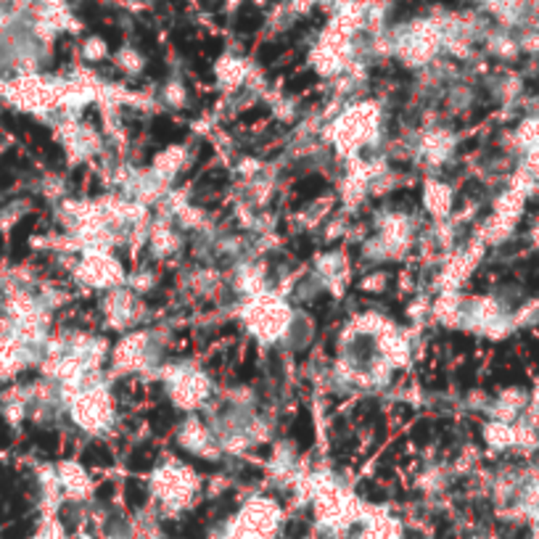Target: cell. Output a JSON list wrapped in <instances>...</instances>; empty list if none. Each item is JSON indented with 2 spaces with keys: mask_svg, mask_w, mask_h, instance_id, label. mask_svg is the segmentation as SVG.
Masks as SVG:
<instances>
[{
  "mask_svg": "<svg viewBox=\"0 0 539 539\" xmlns=\"http://www.w3.org/2000/svg\"><path fill=\"white\" fill-rule=\"evenodd\" d=\"M283 507L275 497L254 495L241 503L233 515L217 521L209 529V539H278L283 532Z\"/></svg>",
  "mask_w": 539,
  "mask_h": 539,
  "instance_id": "1",
  "label": "cell"
},
{
  "mask_svg": "<svg viewBox=\"0 0 539 539\" xmlns=\"http://www.w3.org/2000/svg\"><path fill=\"white\" fill-rule=\"evenodd\" d=\"M71 539H101L99 534H93V532H88V529H77L74 534H71Z\"/></svg>",
  "mask_w": 539,
  "mask_h": 539,
  "instance_id": "2",
  "label": "cell"
}]
</instances>
